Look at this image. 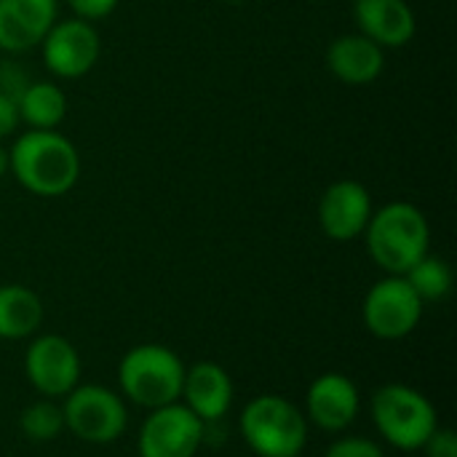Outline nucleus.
Masks as SVG:
<instances>
[{"label":"nucleus","instance_id":"obj_12","mask_svg":"<svg viewBox=\"0 0 457 457\" xmlns=\"http://www.w3.org/2000/svg\"><path fill=\"white\" fill-rule=\"evenodd\" d=\"M361 407L359 388L351 378L340 372H324L319 375L305 396V418L329 434H340L351 428Z\"/></svg>","mask_w":457,"mask_h":457},{"label":"nucleus","instance_id":"obj_9","mask_svg":"<svg viewBox=\"0 0 457 457\" xmlns=\"http://www.w3.org/2000/svg\"><path fill=\"white\" fill-rule=\"evenodd\" d=\"M24 375L43 399H64L80 383V356L62 335H40L24 353Z\"/></svg>","mask_w":457,"mask_h":457},{"label":"nucleus","instance_id":"obj_20","mask_svg":"<svg viewBox=\"0 0 457 457\" xmlns=\"http://www.w3.org/2000/svg\"><path fill=\"white\" fill-rule=\"evenodd\" d=\"M19 428L29 442H51L64 431V418H62V407L54 404V399H43L35 402L29 407L21 410L19 418Z\"/></svg>","mask_w":457,"mask_h":457},{"label":"nucleus","instance_id":"obj_22","mask_svg":"<svg viewBox=\"0 0 457 457\" xmlns=\"http://www.w3.org/2000/svg\"><path fill=\"white\" fill-rule=\"evenodd\" d=\"M64 3L75 13V19H83V21L104 19L118 8V0H64Z\"/></svg>","mask_w":457,"mask_h":457},{"label":"nucleus","instance_id":"obj_2","mask_svg":"<svg viewBox=\"0 0 457 457\" xmlns=\"http://www.w3.org/2000/svg\"><path fill=\"white\" fill-rule=\"evenodd\" d=\"M364 238L378 268H383L388 276H404L428 254L431 230L426 214L415 204L394 201L372 212Z\"/></svg>","mask_w":457,"mask_h":457},{"label":"nucleus","instance_id":"obj_5","mask_svg":"<svg viewBox=\"0 0 457 457\" xmlns=\"http://www.w3.org/2000/svg\"><path fill=\"white\" fill-rule=\"evenodd\" d=\"M372 420L378 434L402 453L423 450V445L439 428V415L428 396L402 383L383 386L375 394Z\"/></svg>","mask_w":457,"mask_h":457},{"label":"nucleus","instance_id":"obj_23","mask_svg":"<svg viewBox=\"0 0 457 457\" xmlns=\"http://www.w3.org/2000/svg\"><path fill=\"white\" fill-rule=\"evenodd\" d=\"M423 453L428 457H457V436L450 428H436L431 439L423 445Z\"/></svg>","mask_w":457,"mask_h":457},{"label":"nucleus","instance_id":"obj_4","mask_svg":"<svg viewBox=\"0 0 457 457\" xmlns=\"http://www.w3.org/2000/svg\"><path fill=\"white\" fill-rule=\"evenodd\" d=\"M241 434L257 457H300L308 445V418L284 396H254L241 412Z\"/></svg>","mask_w":457,"mask_h":457},{"label":"nucleus","instance_id":"obj_6","mask_svg":"<svg viewBox=\"0 0 457 457\" xmlns=\"http://www.w3.org/2000/svg\"><path fill=\"white\" fill-rule=\"evenodd\" d=\"M64 428L86 445H112L129 426L123 399L104 386H75L62 404Z\"/></svg>","mask_w":457,"mask_h":457},{"label":"nucleus","instance_id":"obj_21","mask_svg":"<svg viewBox=\"0 0 457 457\" xmlns=\"http://www.w3.org/2000/svg\"><path fill=\"white\" fill-rule=\"evenodd\" d=\"M324 457H386L380 445L367 436H343L329 445Z\"/></svg>","mask_w":457,"mask_h":457},{"label":"nucleus","instance_id":"obj_18","mask_svg":"<svg viewBox=\"0 0 457 457\" xmlns=\"http://www.w3.org/2000/svg\"><path fill=\"white\" fill-rule=\"evenodd\" d=\"M19 120L29 129H56L67 115V96L51 80H37L16 99Z\"/></svg>","mask_w":457,"mask_h":457},{"label":"nucleus","instance_id":"obj_7","mask_svg":"<svg viewBox=\"0 0 457 457\" xmlns=\"http://www.w3.org/2000/svg\"><path fill=\"white\" fill-rule=\"evenodd\" d=\"M423 300L407 284L404 276H388L378 281L361 305L364 327L378 340H404L423 319Z\"/></svg>","mask_w":457,"mask_h":457},{"label":"nucleus","instance_id":"obj_25","mask_svg":"<svg viewBox=\"0 0 457 457\" xmlns=\"http://www.w3.org/2000/svg\"><path fill=\"white\" fill-rule=\"evenodd\" d=\"M5 174H8V150L0 145V179H3Z\"/></svg>","mask_w":457,"mask_h":457},{"label":"nucleus","instance_id":"obj_8","mask_svg":"<svg viewBox=\"0 0 457 457\" xmlns=\"http://www.w3.org/2000/svg\"><path fill=\"white\" fill-rule=\"evenodd\" d=\"M206 439V423L174 402L150 410L139 428V457H195Z\"/></svg>","mask_w":457,"mask_h":457},{"label":"nucleus","instance_id":"obj_15","mask_svg":"<svg viewBox=\"0 0 457 457\" xmlns=\"http://www.w3.org/2000/svg\"><path fill=\"white\" fill-rule=\"evenodd\" d=\"M182 396L185 407L195 418H201L204 423H217L228 415L233 404V380L220 364L201 361L185 370Z\"/></svg>","mask_w":457,"mask_h":457},{"label":"nucleus","instance_id":"obj_14","mask_svg":"<svg viewBox=\"0 0 457 457\" xmlns=\"http://www.w3.org/2000/svg\"><path fill=\"white\" fill-rule=\"evenodd\" d=\"M359 32L380 48H402L415 37L418 21L407 0H356Z\"/></svg>","mask_w":457,"mask_h":457},{"label":"nucleus","instance_id":"obj_3","mask_svg":"<svg viewBox=\"0 0 457 457\" xmlns=\"http://www.w3.org/2000/svg\"><path fill=\"white\" fill-rule=\"evenodd\" d=\"M118 383L129 402L145 410H158L179 402L185 383L182 359L158 343L134 345L118 367Z\"/></svg>","mask_w":457,"mask_h":457},{"label":"nucleus","instance_id":"obj_17","mask_svg":"<svg viewBox=\"0 0 457 457\" xmlns=\"http://www.w3.org/2000/svg\"><path fill=\"white\" fill-rule=\"evenodd\" d=\"M43 321L40 297L21 284L0 287V340H24Z\"/></svg>","mask_w":457,"mask_h":457},{"label":"nucleus","instance_id":"obj_24","mask_svg":"<svg viewBox=\"0 0 457 457\" xmlns=\"http://www.w3.org/2000/svg\"><path fill=\"white\" fill-rule=\"evenodd\" d=\"M19 110H16V99H11L8 94L0 91V139L11 137L19 129Z\"/></svg>","mask_w":457,"mask_h":457},{"label":"nucleus","instance_id":"obj_1","mask_svg":"<svg viewBox=\"0 0 457 457\" xmlns=\"http://www.w3.org/2000/svg\"><path fill=\"white\" fill-rule=\"evenodd\" d=\"M8 171L37 198L67 195L80 179V155L56 129H27L8 150Z\"/></svg>","mask_w":457,"mask_h":457},{"label":"nucleus","instance_id":"obj_10","mask_svg":"<svg viewBox=\"0 0 457 457\" xmlns=\"http://www.w3.org/2000/svg\"><path fill=\"white\" fill-rule=\"evenodd\" d=\"M40 51L43 64L51 75L75 80L94 70V64L99 62L102 40L91 21L72 16L64 21H54L40 43Z\"/></svg>","mask_w":457,"mask_h":457},{"label":"nucleus","instance_id":"obj_16","mask_svg":"<svg viewBox=\"0 0 457 457\" xmlns=\"http://www.w3.org/2000/svg\"><path fill=\"white\" fill-rule=\"evenodd\" d=\"M386 54L361 32L340 35L327 48V70L345 86H367L380 78Z\"/></svg>","mask_w":457,"mask_h":457},{"label":"nucleus","instance_id":"obj_13","mask_svg":"<svg viewBox=\"0 0 457 457\" xmlns=\"http://www.w3.org/2000/svg\"><path fill=\"white\" fill-rule=\"evenodd\" d=\"M56 0H0V48L24 54L43 43L56 21Z\"/></svg>","mask_w":457,"mask_h":457},{"label":"nucleus","instance_id":"obj_11","mask_svg":"<svg viewBox=\"0 0 457 457\" xmlns=\"http://www.w3.org/2000/svg\"><path fill=\"white\" fill-rule=\"evenodd\" d=\"M372 212L370 190L356 179H340L319 201V225L332 241H353L364 236Z\"/></svg>","mask_w":457,"mask_h":457},{"label":"nucleus","instance_id":"obj_19","mask_svg":"<svg viewBox=\"0 0 457 457\" xmlns=\"http://www.w3.org/2000/svg\"><path fill=\"white\" fill-rule=\"evenodd\" d=\"M407 284L415 289V295L423 303H436L445 300L453 292V270L442 257H431L426 254L423 260H418L407 273H404Z\"/></svg>","mask_w":457,"mask_h":457},{"label":"nucleus","instance_id":"obj_26","mask_svg":"<svg viewBox=\"0 0 457 457\" xmlns=\"http://www.w3.org/2000/svg\"><path fill=\"white\" fill-rule=\"evenodd\" d=\"M225 3H233V5H238V3H246V0H225Z\"/></svg>","mask_w":457,"mask_h":457}]
</instances>
